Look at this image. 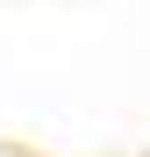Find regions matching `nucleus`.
Segmentation results:
<instances>
[]
</instances>
